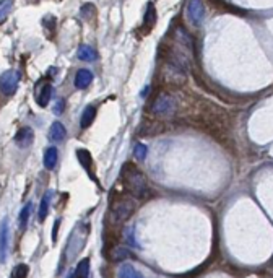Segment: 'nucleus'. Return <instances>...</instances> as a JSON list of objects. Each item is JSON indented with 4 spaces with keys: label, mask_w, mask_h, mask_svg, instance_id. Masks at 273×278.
<instances>
[{
    "label": "nucleus",
    "mask_w": 273,
    "mask_h": 278,
    "mask_svg": "<svg viewBox=\"0 0 273 278\" xmlns=\"http://www.w3.org/2000/svg\"><path fill=\"white\" fill-rule=\"evenodd\" d=\"M68 278H78V277H77V275H75V274H73V275H70Z\"/></svg>",
    "instance_id": "obj_31"
},
{
    "label": "nucleus",
    "mask_w": 273,
    "mask_h": 278,
    "mask_svg": "<svg viewBox=\"0 0 273 278\" xmlns=\"http://www.w3.org/2000/svg\"><path fill=\"white\" fill-rule=\"evenodd\" d=\"M20 85V73L17 70H7L0 75V92L7 96H12L17 93Z\"/></svg>",
    "instance_id": "obj_5"
},
{
    "label": "nucleus",
    "mask_w": 273,
    "mask_h": 278,
    "mask_svg": "<svg viewBox=\"0 0 273 278\" xmlns=\"http://www.w3.org/2000/svg\"><path fill=\"white\" fill-rule=\"evenodd\" d=\"M120 178H122L125 189H127V192L132 197H135V199H146L148 197L150 187L146 176L135 164L132 163L124 164L122 171H120Z\"/></svg>",
    "instance_id": "obj_1"
},
{
    "label": "nucleus",
    "mask_w": 273,
    "mask_h": 278,
    "mask_svg": "<svg viewBox=\"0 0 273 278\" xmlns=\"http://www.w3.org/2000/svg\"><path fill=\"white\" fill-rule=\"evenodd\" d=\"M136 210L135 197L122 195L111 202V215L114 216L115 221H127Z\"/></svg>",
    "instance_id": "obj_3"
},
{
    "label": "nucleus",
    "mask_w": 273,
    "mask_h": 278,
    "mask_svg": "<svg viewBox=\"0 0 273 278\" xmlns=\"http://www.w3.org/2000/svg\"><path fill=\"white\" fill-rule=\"evenodd\" d=\"M8 237H10V226L8 218H3L0 221V262L7 260V252H8Z\"/></svg>",
    "instance_id": "obj_8"
},
{
    "label": "nucleus",
    "mask_w": 273,
    "mask_h": 278,
    "mask_svg": "<svg viewBox=\"0 0 273 278\" xmlns=\"http://www.w3.org/2000/svg\"><path fill=\"white\" fill-rule=\"evenodd\" d=\"M159 80L164 85H169V87H182L187 82V70L164 60L159 70Z\"/></svg>",
    "instance_id": "obj_4"
},
{
    "label": "nucleus",
    "mask_w": 273,
    "mask_h": 278,
    "mask_svg": "<svg viewBox=\"0 0 273 278\" xmlns=\"http://www.w3.org/2000/svg\"><path fill=\"white\" fill-rule=\"evenodd\" d=\"M59 225H60V218L55 220L54 223V231H52V241H57V232H59Z\"/></svg>",
    "instance_id": "obj_29"
},
{
    "label": "nucleus",
    "mask_w": 273,
    "mask_h": 278,
    "mask_svg": "<svg viewBox=\"0 0 273 278\" xmlns=\"http://www.w3.org/2000/svg\"><path fill=\"white\" fill-rule=\"evenodd\" d=\"M91 82H93V73L87 69H80L77 75H75V87L78 90H85L88 88Z\"/></svg>",
    "instance_id": "obj_12"
},
{
    "label": "nucleus",
    "mask_w": 273,
    "mask_h": 278,
    "mask_svg": "<svg viewBox=\"0 0 273 278\" xmlns=\"http://www.w3.org/2000/svg\"><path fill=\"white\" fill-rule=\"evenodd\" d=\"M62 106H64V103H62V101H59L57 106H55V109H54V113L55 114H60V111H62Z\"/></svg>",
    "instance_id": "obj_30"
},
{
    "label": "nucleus",
    "mask_w": 273,
    "mask_h": 278,
    "mask_svg": "<svg viewBox=\"0 0 273 278\" xmlns=\"http://www.w3.org/2000/svg\"><path fill=\"white\" fill-rule=\"evenodd\" d=\"M80 13H82V17L85 20H91L96 17V8L93 3H85L82 5V8H80Z\"/></svg>",
    "instance_id": "obj_27"
},
{
    "label": "nucleus",
    "mask_w": 273,
    "mask_h": 278,
    "mask_svg": "<svg viewBox=\"0 0 273 278\" xmlns=\"http://www.w3.org/2000/svg\"><path fill=\"white\" fill-rule=\"evenodd\" d=\"M164 124L161 120H146V122L141 125L138 134L140 135H155V134H161L164 132Z\"/></svg>",
    "instance_id": "obj_10"
},
{
    "label": "nucleus",
    "mask_w": 273,
    "mask_h": 278,
    "mask_svg": "<svg viewBox=\"0 0 273 278\" xmlns=\"http://www.w3.org/2000/svg\"><path fill=\"white\" fill-rule=\"evenodd\" d=\"M34 141V132L31 127H23L18 130V134L15 135V143L22 148H26Z\"/></svg>",
    "instance_id": "obj_9"
},
{
    "label": "nucleus",
    "mask_w": 273,
    "mask_h": 278,
    "mask_svg": "<svg viewBox=\"0 0 273 278\" xmlns=\"http://www.w3.org/2000/svg\"><path fill=\"white\" fill-rule=\"evenodd\" d=\"M75 275L78 278H90V259H83L78 262V267L75 270Z\"/></svg>",
    "instance_id": "obj_25"
},
{
    "label": "nucleus",
    "mask_w": 273,
    "mask_h": 278,
    "mask_svg": "<svg viewBox=\"0 0 273 278\" xmlns=\"http://www.w3.org/2000/svg\"><path fill=\"white\" fill-rule=\"evenodd\" d=\"M122 237H124V241L127 242L129 246H132V247H140V246H138V242H136V236H135V228H134V226H127V228H124V231H122Z\"/></svg>",
    "instance_id": "obj_23"
},
{
    "label": "nucleus",
    "mask_w": 273,
    "mask_h": 278,
    "mask_svg": "<svg viewBox=\"0 0 273 278\" xmlns=\"http://www.w3.org/2000/svg\"><path fill=\"white\" fill-rule=\"evenodd\" d=\"M146 153H148V148H146L145 143H136L134 146V156L136 161H145Z\"/></svg>",
    "instance_id": "obj_26"
},
{
    "label": "nucleus",
    "mask_w": 273,
    "mask_h": 278,
    "mask_svg": "<svg viewBox=\"0 0 273 278\" xmlns=\"http://www.w3.org/2000/svg\"><path fill=\"white\" fill-rule=\"evenodd\" d=\"M31 208H33V204L31 202H28V204L22 208V211H20V230L22 231L26 230L28 221H29V215H31Z\"/></svg>",
    "instance_id": "obj_22"
},
{
    "label": "nucleus",
    "mask_w": 273,
    "mask_h": 278,
    "mask_svg": "<svg viewBox=\"0 0 273 278\" xmlns=\"http://www.w3.org/2000/svg\"><path fill=\"white\" fill-rule=\"evenodd\" d=\"M117 278H143V275H141L132 264H124L119 267Z\"/></svg>",
    "instance_id": "obj_17"
},
{
    "label": "nucleus",
    "mask_w": 273,
    "mask_h": 278,
    "mask_svg": "<svg viewBox=\"0 0 273 278\" xmlns=\"http://www.w3.org/2000/svg\"><path fill=\"white\" fill-rule=\"evenodd\" d=\"M29 274V267L26 264H18L12 272V278H26Z\"/></svg>",
    "instance_id": "obj_28"
},
{
    "label": "nucleus",
    "mask_w": 273,
    "mask_h": 278,
    "mask_svg": "<svg viewBox=\"0 0 273 278\" xmlns=\"http://www.w3.org/2000/svg\"><path fill=\"white\" fill-rule=\"evenodd\" d=\"M65 137H67V130H65L64 124L62 122H54L50 125V130H49V139L52 141H62Z\"/></svg>",
    "instance_id": "obj_14"
},
{
    "label": "nucleus",
    "mask_w": 273,
    "mask_h": 278,
    "mask_svg": "<svg viewBox=\"0 0 273 278\" xmlns=\"http://www.w3.org/2000/svg\"><path fill=\"white\" fill-rule=\"evenodd\" d=\"M52 92H54L52 85H46V87L41 88V92L38 93L36 101H38V104L41 106V108H46V106L49 104L50 98H52Z\"/></svg>",
    "instance_id": "obj_21"
},
{
    "label": "nucleus",
    "mask_w": 273,
    "mask_h": 278,
    "mask_svg": "<svg viewBox=\"0 0 273 278\" xmlns=\"http://www.w3.org/2000/svg\"><path fill=\"white\" fill-rule=\"evenodd\" d=\"M50 199H52V192L47 190L43 195L41 204H39V211H38V218L39 221H44L49 215V205H50Z\"/></svg>",
    "instance_id": "obj_16"
},
{
    "label": "nucleus",
    "mask_w": 273,
    "mask_h": 278,
    "mask_svg": "<svg viewBox=\"0 0 273 278\" xmlns=\"http://www.w3.org/2000/svg\"><path fill=\"white\" fill-rule=\"evenodd\" d=\"M77 158L80 161V164L83 166V169L91 176V168H93V158H91V153L88 150L80 148L77 150Z\"/></svg>",
    "instance_id": "obj_15"
},
{
    "label": "nucleus",
    "mask_w": 273,
    "mask_h": 278,
    "mask_svg": "<svg viewBox=\"0 0 273 278\" xmlns=\"http://www.w3.org/2000/svg\"><path fill=\"white\" fill-rule=\"evenodd\" d=\"M178 109V101L169 92H161L150 106V113L158 117H171Z\"/></svg>",
    "instance_id": "obj_2"
},
{
    "label": "nucleus",
    "mask_w": 273,
    "mask_h": 278,
    "mask_svg": "<svg viewBox=\"0 0 273 278\" xmlns=\"http://www.w3.org/2000/svg\"><path fill=\"white\" fill-rule=\"evenodd\" d=\"M130 254H132V252H130L129 247H125V246H114L113 249L108 252V259L111 262H115V264H117V262H122L125 259H129Z\"/></svg>",
    "instance_id": "obj_11"
},
{
    "label": "nucleus",
    "mask_w": 273,
    "mask_h": 278,
    "mask_svg": "<svg viewBox=\"0 0 273 278\" xmlns=\"http://www.w3.org/2000/svg\"><path fill=\"white\" fill-rule=\"evenodd\" d=\"M156 20H158V15H156V7L151 2L146 3V10L143 15V24L145 28L151 29L156 24Z\"/></svg>",
    "instance_id": "obj_13"
},
{
    "label": "nucleus",
    "mask_w": 273,
    "mask_h": 278,
    "mask_svg": "<svg viewBox=\"0 0 273 278\" xmlns=\"http://www.w3.org/2000/svg\"><path fill=\"white\" fill-rule=\"evenodd\" d=\"M187 18H189V22L194 24V26H200L202 22L205 20V5L202 0H189V3H187Z\"/></svg>",
    "instance_id": "obj_6"
},
{
    "label": "nucleus",
    "mask_w": 273,
    "mask_h": 278,
    "mask_svg": "<svg viewBox=\"0 0 273 278\" xmlns=\"http://www.w3.org/2000/svg\"><path fill=\"white\" fill-rule=\"evenodd\" d=\"M174 41L178 44V47L182 49L184 52L189 55L192 50H194V41H192V36L189 34L185 28L182 26H178L174 31Z\"/></svg>",
    "instance_id": "obj_7"
},
{
    "label": "nucleus",
    "mask_w": 273,
    "mask_h": 278,
    "mask_svg": "<svg viewBox=\"0 0 273 278\" xmlns=\"http://www.w3.org/2000/svg\"><path fill=\"white\" fill-rule=\"evenodd\" d=\"M77 55L80 60H85V62H91V60H96V57H98L96 50L91 46H87V44H82V46L78 47Z\"/></svg>",
    "instance_id": "obj_19"
},
{
    "label": "nucleus",
    "mask_w": 273,
    "mask_h": 278,
    "mask_svg": "<svg viewBox=\"0 0 273 278\" xmlns=\"http://www.w3.org/2000/svg\"><path fill=\"white\" fill-rule=\"evenodd\" d=\"M57 160H59L57 148L50 146V148L46 150V153H44V166H46V169H54L55 164H57Z\"/></svg>",
    "instance_id": "obj_20"
},
{
    "label": "nucleus",
    "mask_w": 273,
    "mask_h": 278,
    "mask_svg": "<svg viewBox=\"0 0 273 278\" xmlns=\"http://www.w3.org/2000/svg\"><path fill=\"white\" fill-rule=\"evenodd\" d=\"M13 8V0H0V23H3L12 13Z\"/></svg>",
    "instance_id": "obj_24"
},
{
    "label": "nucleus",
    "mask_w": 273,
    "mask_h": 278,
    "mask_svg": "<svg viewBox=\"0 0 273 278\" xmlns=\"http://www.w3.org/2000/svg\"><path fill=\"white\" fill-rule=\"evenodd\" d=\"M94 117H96V108H94V106H88V108H85L83 114H82V119H80V127L88 129L90 125L93 124Z\"/></svg>",
    "instance_id": "obj_18"
}]
</instances>
